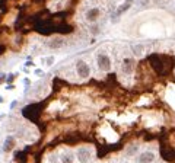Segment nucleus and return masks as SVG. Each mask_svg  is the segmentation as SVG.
I'll use <instances>...</instances> for the list:
<instances>
[{"mask_svg": "<svg viewBox=\"0 0 175 163\" xmlns=\"http://www.w3.org/2000/svg\"><path fill=\"white\" fill-rule=\"evenodd\" d=\"M149 63H150L152 69L158 73V74H166L174 64V58L172 57H164V55H158V54H152L149 57Z\"/></svg>", "mask_w": 175, "mask_h": 163, "instance_id": "1", "label": "nucleus"}, {"mask_svg": "<svg viewBox=\"0 0 175 163\" xmlns=\"http://www.w3.org/2000/svg\"><path fill=\"white\" fill-rule=\"evenodd\" d=\"M76 73L80 79H88L91 76V66L83 60H78L76 61Z\"/></svg>", "mask_w": 175, "mask_h": 163, "instance_id": "2", "label": "nucleus"}, {"mask_svg": "<svg viewBox=\"0 0 175 163\" xmlns=\"http://www.w3.org/2000/svg\"><path fill=\"white\" fill-rule=\"evenodd\" d=\"M96 63H98V67L101 69L102 71L111 70V58L107 54H99L98 58H96Z\"/></svg>", "mask_w": 175, "mask_h": 163, "instance_id": "3", "label": "nucleus"}, {"mask_svg": "<svg viewBox=\"0 0 175 163\" xmlns=\"http://www.w3.org/2000/svg\"><path fill=\"white\" fill-rule=\"evenodd\" d=\"M64 44H66V40L63 38V36H60V35L53 36V38L48 41V47L51 48V49H60Z\"/></svg>", "mask_w": 175, "mask_h": 163, "instance_id": "4", "label": "nucleus"}, {"mask_svg": "<svg viewBox=\"0 0 175 163\" xmlns=\"http://www.w3.org/2000/svg\"><path fill=\"white\" fill-rule=\"evenodd\" d=\"M134 69H136V61H134L133 58H124L123 67H121L123 73H124V74H131V73L134 71Z\"/></svg>", "mask_w": 175, "mask_h": 163, "instance_id": "5", "label": "nucleus"}, {"mask_svg": "<svg viewBox=\"0 0 175 163\" xmlns=\"http://www.w3.org/2000/svg\"><path fill=\"white\" fill-rule=\"evenodd\" d=\"M160 154L166 162H175V148H166L162 146L160 148Z\"/></svg>", "mask_w": 175, "mask_h": 163, "instance_id": "6", "label": "nucleus"}, {"mask_svg": "<svg viewBox=\"0 0 175 163\" xmlns=\"http://www.w3.org/2000/svg\"><path fill=\"white\" fill-rule=\"evenodd\" d=\"M99 16H101V10H99L98 7H92L86 12V19L89 22H96L99 19Z\"/></svg>", "mask_w": 175, "mask_h": 163, "instance_id": "7", "label": "nucleus"}, {"mask_svg": "<svg viewBox=\"0 0 175 163\" xmlns=\"http://www.w3.org/2000/svg\"><path fill=\"white\" fill-rule=\"evenodd\" d=\"M15 146H16V140H15V137H7V139L5 140V144H3V152H6V153H9V152H12V150L15 148Z\"/></svg>", "mask_w": 175, "mask_h": 163, "instance_id": "8", "label": "nucleus"}, {"mask_svg": "<svg viewBox=\"0 0 175 163\" xmlns=\"http://www.w3.org/2000/svg\"><path fill=\"white\" fill-rule=\"evenodd\" d=\"M153 160H155V153L153 152H145L139 156L140 163H152Z\"/></svg>", "mask_w": 175, "mask_h": 163, "instance_id": "9", "label": "nucleus"}, {"mask_svg": "<svg viewBox=\"0 0 175 163\" xmlns=\"http://www.w3.org/2000/svg\"><path fill=\"white\" fill-rule=\"evenodd\" d=\"M78 157H79L80 163H88V160H89V157H91L89 150H88V148H79V152H78Z\"/></svg>", "mask_w": 175, "mask_h": 163, "instance_id": "10", "label": "nucleus"}, {"mask_svg": "<svg viewBox=\"0 0 175 163\" xmlns=\"http://www.w3.org/2000/svg\"><path fill=\"white\" fill-rule=\"evenodd\" d=\"M63 163H73V157L72 156H64L63 157Z\"/></svg>", "mask_w": 175, "mask_h": 163, "instance_id": "11", "label": "nucleus"}]
</instances>
